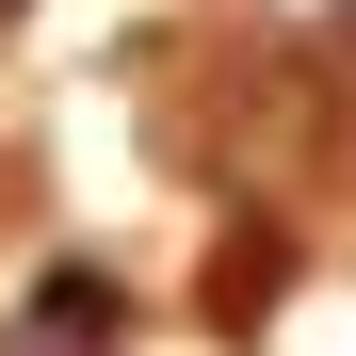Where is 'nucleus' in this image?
I'll use <instances>...</instances> for the list:
<instances>
[{"instance_id":"obj_3","label":"nucleus","mask_w":356,"mask_h":356,"mask_svg":"<svg viewBox=\"0 0 356 356\" xmlns=\"http://www.w3.org/2000/svg\"><path fill=\"white\" fill-rule=\"evenodd\" d=\"M0 17H17V0H0Z\"/></svg>"},{"instance_id":"obj_1","label":"nucleus","mask_w":356,"mask_h":356,"mask_svg":"<svg viewBox=\"0 0 356 356\" xmlns=\"http://www.w3.org/2000/svg\"><path fill=\"white\" fill-rule=\"evenodd\" d=\"M113 340H130V291H113L97 259H49V275H33V308H17V340H0V356H113Z\"/></svg>"},{"instance_id":"obj_2","label":"nucleus","mask_w":356,"mask_h":356,"mask_svg":"<svg viewBox=\"0 0 356 356\" xmlns=\"http://www.w3.org/2000/svg\"><path fill=\"white\" fill-rule=\"evenodd\" d=\"M340 49H356V0H340Z\"/></svg>"}]
</instances>
